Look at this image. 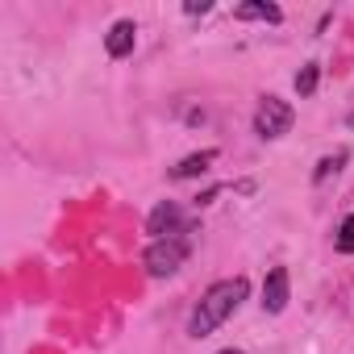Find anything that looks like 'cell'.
<instances>
[{"label": "cell", "mask_w": 354, "mask_h": 354, "mask_svg": "<svg viewBox=\"0 0 354 354\" xmlns=\"http://www.w3.org/2000/svg\"><path fill=\"white\" fill-rule=\"evenodd\" d=\"M217 192H221V188H209V192H201V196H196V205H213V201H217Z\"/></svg>", "instance_id": "cell-13"}, {"label": "cell", "mask_w": 354, "mask_h": 354, "mask_svg": "<svg viewBox=\"0 0 354 354\" xmlns=\"http://www.w3.org/2000/svg\"><path fill=\"white\" fill-rule=\"evenodd\" d=\"M146 234H154V242H158V238H171V234H180V205H171V201L154 205V213L146 217Z\"/></svg>", "instance_id": "cell-5"}, {"label": "cell", "mask_w": 354, "mask_h": 354, "mask_svg": "<svg viewBox=\"0 0 354 354\" xmlns=\"http://www.w3.org/2000/svg\"><path fill=\"white\" fill-rule=\"evenodd\" d=\"M217 162V150H201V154H188L171 167V180H196V175H205L209 167Z\"/></svg>", "instance_id": "cell-7"}, {"label": "cell", "mask_w": 354, "mask_h": 354, "mask_svg": "<svg viewBox=\"0 0 354 354\" xmlns=\"http://www.w3.org/2000/svg\"><path fill=\"white\" fill-rule=\"evenodd\" d=\"M234 17H238V21H271V26L283 21V13H279L275 5H259V0H250V5H238Z\"/></svg>", "instance_id": "cell-8"}, {"label": "cell", "mask_w": 354, "mask_h": 354, "mask_svg": "<svg viewBox=\"0 0 354 354\" xmlns=\"http://www.w3.org/2000/svg\"><path fill=\"white\" fill-rule=\"evenodd\" d=\"M133 42H138V26H133V21H117V26L109 30V38H104V50H109L113 59H125V55L133 50Z\"/></svg>", "instance_id": "cell-6"}, {"label": "cell", "mask_w": 354, "mask_h": 354, "mask_svg": "<svg viewBox=\"0 0 354 354\" xmlns=\"http://www.w3.org/2000/svg\"><path fill=\"white\" fill-rule=\"evenodd\" d=\"M337 250H342V254H350V250H354V213L337 225Z\"/></svg>", "instance_id": "cell-11"}, {"label": "cell", "mask_w": 354, "mask_h": 354, "mask_svg": "<svg viewBox=\"0 0 354 354\" xmlns=\"http://www.w3.org/2000/svg\"><path fill=\"white\" fill-rule=\"evenodd\" d=\"M217 354H246V350H234V346H230V350H217Z\"/></svg>", "instance_id": "cell-14"}, {"label": "cell", "mask_w": 354, "mask_h": 354, "mask_svg": "<svg viewBox=\"0 0 354 354\" xmlns=\"http://www.w3.org/2000/svg\"><path fill=\"white\" fill-rule=\"evenodd\" d=\"M346 158H350L346 150H337V154H325V158L317 162V171H313V180H317V184H321V180H329L333 171H342V162H346Z\"/></svg>", "instance_id": "cell-10"}, {"label": "cell", "mask_w": 354, "mask_h": 354, "mask_svg": "<svg viewBox=\"0 0 354 354\" xmlns=\"http://www.w3.org/2000/svg\"><path fill=\"white\" fill-rule=\"evenodd\" d=\"M250 296V283L238 275V279H217L205 296H201V304H196V313H192V321H188V333L192 337H209L242 300Z\"/></svg>", "instance_id": "cell-1"}, {"label": "cell", "mask_w": 354, "mask_h": 354, "mask_svg": "<svg viewBox=\"0 0 354 354\" xmlns=\"http://www.w3.org/2000/svg\"><path fill=\"white\" fill-rule=\"evenodd\" d=\"M209 9H213L209 0H188V5H184V13H192V17H196V13H209Z\"/></svg>", "instance_id": "cell-12"}, {"label": "cell", "mask_w": 354, "mask_h": 354, "mask_svg": "<svg viewBox=\"0 0 354 354\" xmlns=\"http://www.w3.org/2000/svg\"><path fill=\"white\" fill-rule=\"evenodd\" d=\"M317 80H321V67H317V63H304L300 75H296V92H300V96H313V92H317Z\"/></svg>", "instance_id": "cell-9"}, {"label": "cell", "mask_w": 354, "mask_h": 354, "mask_svg": "<svg viewBox=\"0 0 354 354\" xmlns=\"http://www.w3.org/2000/svg\"><path fill=\"white\" fill-rule=\"evenodd\" d=\"M288 308V271L283 267H271L267 279H263V313H283Z\"/></svg>", "instance_id": "cell-4"}, {"label": "cell", "mask_w": 354, "mask_h": 354, "mask_svg": "<svg viewBox=\"0 0 354 354\" xmlns=\"http://www.w3.org/2000/svg\"><path fill=\"white\" fill-rule=\"evenodd\" d=\"M292 121H296V113H292L288 100L263 96V104H259V113H254V133H259V138H283V133L292 129Z\"/></svg>", "instance_id": "cell-3"}, {"label": "cell", "mask_w": 354, "mask_h": 354, "mask_svg": "<svg viewBox=\"0 0 354 354\" xmlns=\"http://www.w3.org/2000/svg\"><path fill=\"white\" fill-rule=\"evenodd\" d=\"M350 125H354V113H350Z\"/></svg>", "instance_id": "cell-15"}, {"label": "cell", "mask_w": 354, "mask_h": 354, "mask_svg": "<svg viewBox=\"0 0 354 354\" xmlns=\"http://www.w3.org/2000/svg\"><path fill=\"white\" fill-rule=\"evenodd\" d=\"M184 259H188V242L184 238H158V242H150L146 246V254H142V263H146V271L154 275V279H162V275H175L184 267Z\"/></svg>", "instance_id": "cell-2"}]
</instances>
